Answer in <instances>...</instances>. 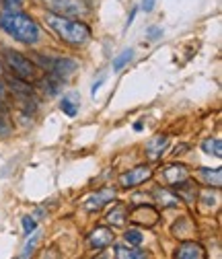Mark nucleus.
<instances>
[{
  "mask_svg": "<svg viewBox=\"0 0 222 259\" xmlns=\"http://www.w3.org/2000/svg\"><path fill=\"white\" fill-rule=\"evenodd\" d=\"M19 5H23V0H5V7L9 11H13V7H19Z\"/></svg>",
  "mask_w": 222,
  "mask_h": 259,
  "instance_id": "nucleus-25",
  "label": "nucleus"
},
{
  "mask_svg": "<svg viewBox=\"0 0 222 259\" xmlns=\"http://www.w3.org/2000/svg\"><path fill=\"white\" fill-rule=\"evenodd\" d=\"M128 218L142 226H154L158 222V212L150 204H138L128 212Z\"/></svg>",
  "mask_w": 222,
  "mask_h": 259,
  "instance_id": "nucleus-7",
  "label": "nucleus"
},
{
  "mask_svg": "<svg viewBox=\"0 0 222 259\" xmlns=\"http://www.w3.org/2000/svg\"><path fill=\"white\" fill-rule=\"evenodd\" d=\"M41 3L50 13L62 17H82L88 13L84 0H41Z\"/></svg>",
  "mask_w": 222,
  "mask_h": 259,
  "instance_id": "nucleus-5",
  "label": "nucleus"
},
{
  "mask_svg": "<svg viewBox=\"0 0 222 259\" xmlns=\"http://www.w3.org/2000/svg\"><path fill=\"white\" fill-rule=\"evenodd\" d=\"M41 87H43V91H46L50 97H54V95H58V93L62 91V78L48 74V78L41 80Z\"/></svg>",
  "mask_w": 222,
  "mask_h": 259,
  "instance_id": "nucleus-14",
  "label": "nucleus"
},
{
  "mask_svg": "<svg viewBox=\"0 0 222 259\" xmlns=\"http://www.w3.org/2000/svg\"><path fill=\"white\" fill-rule=\"evenodd\" d=\"M113 200H115V189L103 187V189H99L97 193H93V196L84 202V208H86L88 212H99L103 206H107V204L113 202Z\"/></svg>",
  "mask_w": 222,
  "mask_h": 259,
  "instance_id": "nucleus-8",
  "label": "nucleus"
},
{
  "mask_svg": "<svg viewBox=\"0 0 222 259\" xmlns=\"http://www.w3.org/2000/svg\"><path fill=\"white\" fill-rule=\"evenodd\" d=\"M0 27H3L11 37H15L17 41L21 44H27V46H33L39 41L41 37V31H39V25L31 19L29 15L25 13H19V11H5L0 15Z\"/></svg>",
  "mask_w": 222,
  "mask_h": 259,
  "instance_id": "nucleus-1",
  "label": "nucleus"
},
{
  "mask_svg": "<svg viewBox=\"0 0 222 259\" xmlns=\"http://www.w3.org/2000/svg\"><path fill=\"white\" fill-rule=\"evenodd\" d=\"M169 144V136L167 134H156L146 142V156L148 158H158L163 154V150Z\"/></svg>",
  "mask_w": 222,
  "mask_h": 259,
  "instance_id": "nucleus-12",
  "label": "nucleus"
},
{
  "mask_svg": "<svg viewBox=\"0 0 222 259\" xmlns=\"http://www.w3.org/2000/svg\"><path fill=\"white\" fill-rule=\"evenodd\" d=\"M150 177H152V167L150 165H138V167H134L130 171H125L123 175H119V185L123 189H132V187L142 185Z\"/></svg>",
  "mask_w": 222,
  "mask_h": 259,
  "instance_id": "nucleus-6",
  "label": "nucleus"
},
{
  "mask_svg": "<svg viewBox=\"0 0 222 259\" xmlns=\"http://www.w3.org/2000/svg\"><path fill=\"white\" fill-rule=\"evenodd\" d=\"M37 64H41V68L48 74L58 76L62 80L72 76L76 72V68H78L76 60H72V58H52V56H43V54L37 56Z\"/></svg>",
  "mask_w": 222,
  "mask_h": 259,
  "instance_id": "nucleus-4",
  "label": "nucleus"
},
{
  "mask_svg": "<svg viewBox=\"0 0 222 259\" xmlns=\"http://www.w3.org/2000/svg\"><path fill=\"white\" fill-rule=\"evenodd\" d=\"M142 127H144L142 121H136V123H134V130H136V132H142Z\"/></svg>",
  "mask_w": 222,
  "mask_h": 259,
  "instance_id": "nucleus-28",
  "label": "nucleus"
},
{
  "mask_svg": "<svg viewBox=\"0 0 222 259\" xmlns=\"http://www.w3.org/2000/svg\"><path fill=\"white\" fill-rule=\"evenodd\" d=\"M60 109L64 111L68 117H74V115L78 113V109H76L74 101H72V99H68V97H64V99H62V103H60Z\"/></svg>",
  "mask_w": 222,
  "mask_h": 259,
  "instance_id": "nucleus-21",
  "label": "nucleus"
},
{
  "mask_svg": "<svg viewBox=\"0 0 222 259\" xmlns=\"http://www.w3.org/2000/svg\"><path fill=\"white\" fill-rule=\"evenodd\" d=\"M202 150L206 152V154H214V156H222V142H220V138H208V140H204L202 142Z\"/></svg>",
  "mask_w": 222,
  "mask_h": 259,
  "instance_id": "nucleus-17",
  "label": "nucleus"
},
{
  "mask_svg": "<svg viewBox=\"0 0 222 259\" xmlns=\"http://www.w3.org/2000/svg\"><path fill=\"white\" fill-rule=\"evenodd\" d=\"M107 220H109V224H113V226H121L125 220H128V210H125V206H115V208L109 212Z\"/></svg>",
  "mask_w": 222,
  "mask_h": 259,
  "instance_id": "nucleus-16",
  "label": "nucleus"
},
{
  "mask_svg": "<svg viewBox=\"0 0 222 259\" xmlns=\"http://www.w3.org/2000/svg\"><path fill=\"white\" fill-rule=\"evenodd\" d=\"M136 13H138V9H134V11L130 13V17H128V23H125V29H128V27L134 23V19H136Z\"/></svg>",
  "mask_w": 222,
  "mask_h": 259,
  "instance_id": "nucleus-26",
  "label": "nucleus"
},
{
  "mask_svg": "<svg viewBox=\"0 0 222 259\" xmlns=\"http://www.w3.org/2000/svg\"><path fill=\"white\" fill-rule=\"evenodd\" d=\"M123 239H125V243L128 245H142V241H144V235L140 233V231H136V229H130V231H125V235H123Z\"/></svg>",
  "mask_w": 222,
  "mask_h": 259,
  "instance_id": "nucleus-19",
  "label": "nucleus"
},
{
  "mask_svg": "<svg viewBox=\"0 0 222 259\" xmlns=\"http://www.w3.org/2000/svg\"><path fill=\"white\" fill-rule=\"evenodd\" d=\"M173 231H175V233H177V231L185 233L183 237H192V235H194V224H192V220H189V218H181V220L175 224Z\"/></svg>",
  "mask_w": 222,
  "mask_h": 259,
  "instance_id": "nucleus-20",
  "label": "nucleus"
},
{
  "mask_svg": "<svg viewBox=\"0 0 222 259\" xmlns=\"http://www.w3.org/2000/svg\"><path fill=\"white\" fill-rule=\"evenodd\" d=\"M21 222H23V229H25V233H27V235L33 233V231H35V226H37V224H35V220L31 218V216H25Z\"/></svg>",
  "mask_w": 222,
  "mask_h": 259,
  "instance_id": "nucleus-22",
  "label": "nucleus"
},
{
  "mask_svg": "<svg viewBox=\"0 0 222 259\" xmlns=\"http://www.w3.org/2000/svg\"><path fill=\"white\" fill-rule=\"evenodd\" d=\"M5 64H7V68L13 72V76H17L21 80L31 82V80L37 78V66H35V62H31L29 58H25L19 52L5 50Z\"/></svg>",
  "mask_w": 222,
  "mask_h": 259,
  "instance_id": "nucleus-3",
  "label": "nucleus"
},
{
  "mask_svg": "<svg viewBox=\"0 0 222 259\" xmlns=\"http://www.w3.org/2000/svg\"><path fill=\"white\" fill-rule=\"evenodd\" d=\"M163 37V29L161 27H150L148 29V39L150 41H156V39H161Z\"/></svg>",
  "mask_w": 222,
  "mask_h": 259,
  "instance_id": "nucleus-23",
  "label": "nucleus"
},
{
  "mask_svg": "<svg viewBox=\"0 0 222 259\" xmlns=\"http://www.w3.org/2000/svg\"><path fill=\"white\" fill-rule=\"evenodd\" d=\"M163 177L171 187H175V185H179L183 181H189V171L183 165H167L163 169Z\"/></svg>",
  "mask_w": 222,
  "mask_h": 259,
  "instance_id": "nucleus-11",
  "label": "nucleus"
},
{
  "mask_svg": "<svg viewBox=\"0 0 222 259\" xmlns=\"http://www.w3.org/2000/svg\"><path fill=\"white\" fill-rule=\"evenodd\" d=\"M113 239H115V235L111 229H107V226H97V229L88 235V245L93 249L101 251V249H107L113 243Z\"/></svg>",
  "mask_w": 222,
  "mask_h": 259,
  "instance_id": "nucleus-9",
  "label": "nucleus"
},
{
  "mask_svg": "<svg viewBox=\"0 0 222 259\" xmlns=\"http://www.w3.org/2000/svg\"><path fill=\"white\" fill-rule=\"evenodd\" d=\"M132 56H134V52H132V50H123V52L113 60V70H115V72H119V70L125 66V64H128V62L132 60Z\"/></svg>",
  "mask_w": 222,
  "mask_h": 259,
  "instance_id": "nucleus-18",
  "label": "nucleus"
},
{
  "mask_svg": "<svg viewBox=\"0 0 222 259\" xmlns=\"http://www.w3.org/2000/svg\"><path fill=\"white\" fill-rule=\"evenodd\" d=\"M103 80H105V78H99L97 82H95V84H93V95H95V93H97V91H99V87L103 84Z\"/></svg>",
  "mask_w": 222,
  "mask_h": 259,
  "instance_id": "nucleus-27",
  "label": "nucleus"
},
{
  "mask_svg": "<svg viewBox=\"0 0 222 259\" xmlns=\"http://www.w3.org/2000/svg\"><path fill=\"white\" fill-rule=\"evenodd\" d=\"M175 257H179V259H206V249L196 241H185L177 247Z\"/></svg>",
  "mask_w": 222,
  "mask_h": 259,
  "instance_id": "nucleus-10",
  "label": "nucleus"
},
{
  "mask_svg": "<svg viewBox=\"0 0 222 259\" xmlns=\"http://www.w3.org/2000/svg\"><path fill=\"white\" fill-rule=\"evenodd\" d=\"M154 3H156V0H142V11L144 13H150L154 9Z\"/></svg>",
  "mask_w": 222,
  "mask_h": 259,
  "instance_id": "nucleus-24",
  "label": "nucleus"
},
{
  "mask_svg": "<svg viewBox=\"0 0 222 259\" xmlns=\"http://www.w3.org/2000/svg\"><path fill=\"white\" fill-rule=\"evenodd\" d=\"M46 23L54 33L68 46H84L91 39V29L86 23L76 21L72 17H62V15H54L48 13L46 15Z\"/></svg>",
  "mask_w": 222,
  "mask_h": 259,
  "instance_id": "nucleus-2",
  "label": "nucleus"
},
{
  "mask_svg": "<svg viewBox=\"0 0 222 259\" xmlns=\"http://www.w3.org/2000/svg\"><path fill=\"white\" fill-rule=\"evenodd\" d=\"M113 255L119 257V259H142V257H146L144 251L132 249V247H123V245H115L113 247Z\"/></svg>",
  "mask_w": 222,
  "mask_h": 259,
  "instance_id": "nucleus-13",
  "label": "nucleus"
},
{
  "mask_svg": "<svg viewBox=\"0 0 222 259\" xmlns=\"http://www.w3.org/2000/svg\"><path fill=\"white\" fill-rule=\"evenodd\" d=\"M202 171V175L208 179V183H210V187H220V183H222V169L220 167H216V169H208V167H202L200 169Z\"/></svg>",
  "mask_w": 222,
  "mask_h": 259,
  "instance_id": "nucleus-15",
  "label": "nucleus"
}]
</instances>
